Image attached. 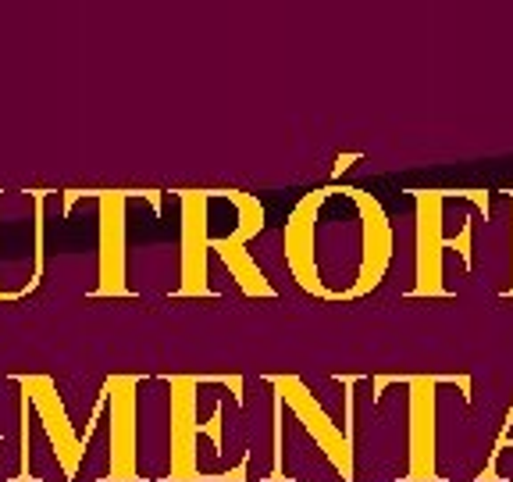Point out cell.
Here are the masks:
<instances>
[{"label": "cell", "instance_id": "cell-2", "mask_svg": "<svg viewBox=\"0 0 513 482\" xmlns=\"http://www.w3.org/2000/svg\"><path fill=\"white\" fill-rule=\"evenodd\" d=\"M417 268L413 297H453L481 268L492 229V193L485 189H417Z\"/></svg>", "mask_w": 513, "mask_h": 482}, {"label": "cell", "instance_id": "cell-1", "mask_svg": "<svg viewBox=\"0 0 513 482\" xmlns=\"http://www.w3.org/2000/svg\"><path fill=\"white\" fill-rule=\"evenodd\" d=\"M285 268L299 290L328 304L375 294L396 254L393 218L360 186H321L307 193L282 229Z\"/></svg>", "mask_w": 513, "mask_h": 482}, {"label": "cell", "instance_id": "cell-5", "mask_svg": "<svg viewBox=\"0 0 513 482\" xmlns=\"http://www.w3.org/2000/svg\"><path fill=\"white\" fill-rule=\"evenodd\" d=\"M507 294L513 297V193H510V283H507Z\"/></svg>", "mask_w": 513, "mask_h": 482}, {"label": "cell", "instance_id": "cell-4", "mask_svg": "<svg viewBox=\"0 0 513 482\" xmlns=\"http://www.w3.org/2000/svg\"><path fill=\"white\" fill-rule=\"evenodd\" d=\"M507 454H513V408H510V422L503 425L499 439H496V450H492V461H503Z\"/></svg>", "mask_w": 513, "mask_h": 482}, {"label": "cell", "instance_id": "cell-3", "mask_svg": "<svg viewBox=\"0 0 513 482\" xmlns=\"http://www.w3.org/2000/svg\"><path fill=\"white\" fill-rule=\"evenodd\" d=\"M132 386V379H118V400H114V465L111 472L118 479H132L136 476V450H132V415H136V408H132V393H125Z\"/></svg>", "mask_w": 513, "mask_h": 482}]
</instances>
